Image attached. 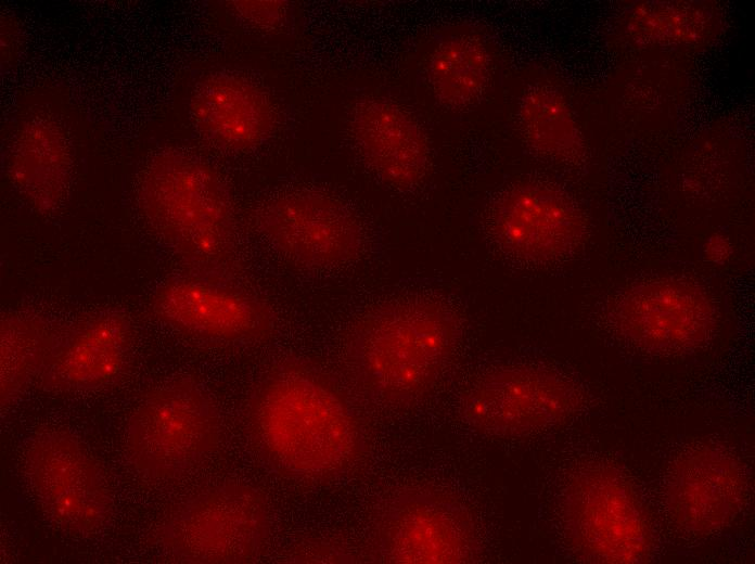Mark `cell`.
<instances>
[{
    "label": "cell",
    "mask_w": 755,
    "mask_h": 564,
    "mask_svg": "<svg viewBox=\"0 0 755 564\" xmlns=\"http://www.w3.org/2000/svg\"><path fill=\"white\" fill-rule=\"evenodd\" d=\"M217 412L191 380L177 379L149 392L128 425V457L153 478L189 471L218 444Z\"/></svg>",
    "instance_id": "5"
},
{
    "label": "cell",
    "mask_w": 755,
    "mask_h": 564,
    "mask_svg": "<svg viewBox=\"0 0 755 564\" xmlns=\"http://www.w3.org/2000/svg\"><path fill=\"white\" fill-rule=\"evenodd\" d=\"M489 72L490 60L483 43L464 35L443 40L428 67L435 95L452 107L475 101L487 85Z\"/></svg>",
    "instance_id": "20"
},
{
    "label": "cell",
    "mask_w": 755,
    "mask_h": 564,
    "mask_svg": "<svg viewBox=\"0 0 755 564\" xmlns=\"http://www.w3.org/2000/svg\"><path fill=\"white\" fill-rule=\"evenodd\" d=\"M613 319L630 342L651 351L676 352L704 344L716 323L713 302L699 286L660 279L625 291Z\"/></svg>",
    "instance_id": "11"
},
{
    "label": "cell",
    "mask_w": 755,
    "mask_h": 564,
    "mask_svg": "<svg viewBox=\"0 0 755 564\" xmlns=\"http://www.w3.org/2000/svg\"><path fill=\"white\" fill-rule=\"evenodd\" d=\"M246 425L263 462L287 478L336 477L361 452L357 421L344 396L305 360H284L265 374L249 396Z\"/></svg>",
    "instance_id": "1"
},
{
    "label": "cell",
    "mask_w": 755,
    "mask_h": 564,
    "mask_svg": "<svg viewBox=\"0 0 755 564\" xmlns=\"http://www.w3.org/2000/svg\"><path fill=\"white\" fill-rule=\"evenodd\" d=\"M563 520L574 552L585 562L632 564L651 554L643 507L611 466L592 464L574 474L564 491Z\"/></svg>",
    "instance_id": "4"
},
{
    "label": "cell",
    "mask_w": 755,
    "mask_h": 564,
    "mask_svg": "<svg viewBox=\"0 0 755 564\" xmlns=\"http://www.w3.org/2000/svg\"><path fill=\"white\" fill-rule=\"evenodd\" d=\"M494 225L501 246L530 262L564 257L583 234L580 215L568 198L538 184H524L504 195Z\"/></svg>",
    "instance_id": "14"
},
{
    "label": "cell",
    "mask_w": 755,
    "mask_h": 564,
    "mask_svg": "<svg viewBox=\"0 0 755 564\" xmlns=\"http://www.w3.org/2000/svg\"><path fill=\"white\" fill-rule=\"evenodd\" d=\"M745 496L746 476L741 463L717 447L688 451L667 478L669 515L692 534H712L728 526L741 511Z\"/></svg>",
    "instance_id": "13"
},
{
    "label": "cell",
    "mask_w": 755,
    "mask_h": 564,
    "mask_svg": "<svg viewBox=\"0 0 755 564\" xmlns=\"http://www.w3.org/2000/svg\"><path fill=\"white\" fill-rule=\"evenodd\" d=\"M386 563H470L478 538L468 512L456 502L425 492L398 496L383 514L376 538Z\"/></svg>",
    "instance_id": "9"
},
{
    "label": "cell",
    "mask_w": 755,
    "mask_h": 564,
    "mask_svg": "<svg viewBox=\"0 0 755 564\" xmlns=\"http://www.w3.org/2000/svg\"><path fill=\"white\" fill-rule=\"evenodd\" d=\"M152 309L166 324L190 336L226 342H255L273 330L270 308L223 279L191 273L174 278L154 294Z\"/></svg>",
    "instance_id": "10"
},
{
    "label": "cell",
    "mask_w": 755,
    "mask_h": 564,
    "mask_svg": "<svg viewBox=\"0 0 755 564\" xmlns=\"http://www.w3.org/2000/svg\"><path fill=\"white\" fill-rule=\"evenodd\" d=\"M26 472L43 510L63 529L90 534L106 524L111 497L97 464L72 435L49 432L33 439Z\"/></svg>",
    "instance_id": "8"
},
{
    "label": "cell",
    "mask_w": 755,
    "mask_h": 564,
    "mask_svg": "<svg viewBox=\"0 0 755 564\" xmlns=\"http://www.w3.org/2000/svg\"><path fill=\"white\" fill-rule=\"evenodd\" d=\"M459 341L453 312L430 299L387 303L370 311L351 334L346 361L369 395L408 403L425 395L449 364Z\"/></svg>",
    "instance_id": "2"
},
{
    "label": "cell",
    "mask_w": 755,
    "mask_h": 564,
    "mask_svg": "<svg viewBox=\"0 0 755 564\" xmlns=\"http://www.w3.org/2000/svg\"><path fill=\"white\" fill-rule=\"evenodd\" d=\"M269 514L257 489L227 483L188 501L162 529L178 560L194 564L255 562L269 536Z\"/></svg>",
    "instance_id": "6"
},
{
    "label": "cell",
    "mask_w": 755,
    "mask_h": 564,
    "mask_svg": "<svg viewBox=\"0 0 755 564\" xmlns=\"http://www.w3.org/2000/svg\"><path fill=\"white\" fill-rule=\"evenodd\" d=\"M577 388L554 371L517 367L483 377L466 395L463 413L476 430L520 436L554 425L573 414Z\"/></svg>",
    "instance_id": "7"
},
{
    "label": "cell",
    "mask_w": 755,
    "mask_h": 564,
    "mask_svg": "<svg viewBox=\"0 0 755 564\" xmlns=\"http://www.w3.org/2000/svg\"><path fill=\"white\" fill-rule=\"evenodd\" d=\"M258 227L282 255L309 267H327L354 259L361 231L353 214L338 201L317 192H298L268 203Z\"/></svg>",
    "instance_id": "12"
},
{
    "label": "cell",
    "mask_w": 755,
    "mask_h": 564,
    "mask_svg": "<svg viewBox=\"0 0 755 564\" xmlns=\"http://www.w3.org/2000/svg\"><path fill=\"white\" fill-rule=\"evenodd\" d=\"M521 121L526 137L538 151L566 157L579 145V137L564 101L553 91H529L521 105Z\"/></svg>",
    "instance_id": "21"
},
{
    "label": "cell",
    "mask_w": 755,
    "mask_h": 564,
    "mask_svg": "<svg viewBox=\"0 0 755 564\" xmlns=\"http://www.w3.org/2000/svg\"><path fill=\"white\" fill-rule=\"evenodd\" d=\"M141 198L154 229L192 273L215 279L230 273L233 209L209 167L182 154L158 156L143 179Z\"/></svg>",
    "instance_id": "3"
},
{
    "label": "cell",
    "mask_w": 755,
    "mask_h": 564,
    "mask_svg": "<svg viewBox=\"0 0 755 564\" xmlns=\"http://www.w3.org/2000/svg\"><path fill=\"white\" fill-rule=\"evenodd\" d=\"M238 13L253 24L277 27L285 21L287 14L284 1H238Z\"/></svg>",
    "instance_id": "22"
},
{
    "label": "cell",
    "mask_w": 755,
    "mask_h": 564,
    "mask_svg": "<svg viewBox=\"0 0 755 564\" xmlns=\"http://www.w3.org/2000/svg\"><path fill=\"white\" fill-rule=\"evenodd\" d=\"M69 158L61 137L46 126H34L18 143L12 161V176L22 192L40 209H48L62 196Z\"/></svg>",
    "instance_id": "18"
},
{
    "label": "cell",
    "mask_w": 755,
    "mask_h": 564,
    "mask_svg": "<svg viewBox=\"0 0 755 564\" xmlns=\"http://www.w3.org/2000/svg\"><path fill=\"white\" fill-rule=\"evenodd\" d=\"M727 249L728 246L726 245L725 241L716 238L712 240L708 245L707 256L708 258L718 261L727 257Z\"/></svg>",
    "instance_id": "23"
},
{
    "label": "cell",
    "mask_w": 755,
    "mask_h": 564,
    "mask_svg": "<svg viewBox=\"0 0 755 564\" xmlns=\"http://www.w3.org/2000/svg\"><path fill=\"white\" fill-rule=\"evenodd\" d=\"M131 326L106 311L57 333L41 371L42 384L55 390H90L111 383L124 370L131 347Z\"/></svg>",
    "instance_id": "15"
},
{
    "label": "cell",
    "mask_w": 755,
    "mask_h": 564,
    "mask_svg": "<svg viewBox=\"0 0 755 564\" xmlns=\"http://www.w3.org/2000/svg\"><path fill=\"white\" fill-rule=\"evenodd\" d=\"M56 333L41 319L18 313L1 319L0 402L13 401L42 371Z\"/></svg>",
    "instance_id": "19"
},
{
    "label": "cell",
    "mask_w": 755,
    "mask_h": 564,
    "mask_svg": "<svg viewBox=\"0 0 755 564\" xmlns=\"http://www.w3.org/2000/svg\"><path fill=\"white\" fill-rule=\"evenodd\" d=\"M351 129L363 159L386 184L410 189L425 176L430 162L426 139L397 105L381 99L362 101L355 108Z\"/></svg>",
    "instance_id": "16"
},
{
    "label": "cell",
    "mask_w": 755,
    "mask_h": 564,
    "mask_svg": "<svg viewBox=\"0 0 755 564\" xmlns=\"http://www.w3.org/2000/svg\"><path fill=\"white\" fill-rule=\"evenodd\" d=\"M191 112L197 129L210 141L232 151L259 145L272 128L267 94L247 79L215 74L196 87Z\"/></svg>",
    "instance_id": "17"
}]
</instances>
